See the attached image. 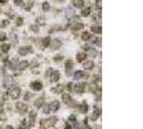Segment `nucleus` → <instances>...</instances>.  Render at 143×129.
I'll use <instances>...</instances> for the list:
<instances>
[{"label": "nucleus", "mask_w": 143, "mask_h": 129, "mask_svg": "<svg viewBox=\"0 0 143 129\" xmlns=\"http://www.w3.org/2000/svg\"><path fill=\"white\" fill-rule=\"evenodd\" d=\"M87 86H88V84L86 83V82H83V83L75 84V85H73V89H72V92L76 93V94H79V95H81V94L85 93V90H86V88H87Z\"/></svg>", "instance_id": "nucleus-1"}, {"label": "nucleus", "mask_w": 143, "mask_h": 129, "mask_svg": "<svg viewBox=\"0 0 143 129\" xmlns=\"http://www.w3.org/2000/svg\"><path fill=\"white\" fill-rule=\"evenodd\" d=\"M20 93H22V90H20L19 87H12V88L9 90V96H10V98L11 99H13V100H16V99H18L19 98V96H20Z\"/></svg>", "instance_id": "nucleus-2"}, {"label": "nucleus", "mask_w": 143, "mask_h": 129, "mask_svg": "<svg viewBox=\"0 0 143 129\" xmlns=\"http://www.w3.org/2000/svg\"><path fill=\"white\" fill-rule=\"evenodd\" d=\"M61 99H62V102H64L65 104L69 105V107H74V105H76L75 101H73V99L71 98V96L69 95V94H62L61 96Z\"/></svg>", "instance_id": "nucleus-3"}, {"label": "nucleus", "mask_w": 143, "mask_h": 129, "mask_svg": "<svg viewBox=\"0 0 143 129\" xmlns=\"http://www.w3.org/2000/svg\"><path fill=\"white\" fill-rule=\"evenodd\" d=\"M15 109L20 115H24L25 113L28 112V105L26 103H24V102H17L15 105Z\"/></svg>", "instance_id": "nucleus-4"}, {"label": "nucleus", "mask_w": 143, "mask_h": 129, "mask_svg": "<svg viewBox=\"0 0 143 129\" xmlns=\"http://www.w3.org/2000/svg\"><path fill=\"white\" fill-rule=\"evenodd\" d=\"M36 121H37V113H36L35 111H30L29 114H28V124H27V126L29 128L35 127Z\"/></svg>", "instance_id": "nucleus-5"}, {"label": "nucleus", "mask_w": 143, "mask_h": 129, "mask_svg": "<svg viewBox=\"0 0 143 129\" xmlns=\"http://www.w3.org/2000/svg\"><path fill=\"white\" fill-rule=\"evenodd\" d=\"M19 56H26V55L30 54L32 53V48L30 45H25V46H22V48H18V51H17Z\"/></svg>", "instance_id": "nucleus-6"}, {"label": "nucleus", "mask_w": 143, "mask_h": 129, "mask_svg": "<svg viewBox=\"0 0 143 129\" xmlns=\"http://www.w3.org/2000/svg\"><path fill=\"white\" fill-rule=\"evenodd\" d=\"M52 73H50V80L52 83H57V82L60 80V72L58 70H53L51 71Z\"/></svg>", "instance_id": "nucleus-7"}, {"label": "nucleus", "mask_w": 143, "mask_h": 129, "mask_svg": "<svg viewBox=\"0 0 143 129\" xmlns=\"http://www.w3.org/2000/svg\"><path fill=\"white\" fill-rule=\"evenodd\" d=\"M30 88L32 90H35V92H40V90H42L43 88V84H42V82L41 81H34V82H31L30 83Z\"/></svg>", "instance_id": "nucleus-8"}, {"label": "nucleus", "mask_w": 143, "mask_h": 129, "mask_svg": "<svg viewBox=\"0 0 143 129\" xmlns=\"http://www.w3.org/2000/svg\"><path fill=\"white\" fill-rule=\"evenodd\" d=\"M73 67H74V63H73V60H71V59L66 60V63H65V70H66V72H67V75H68V77H70L71 73H72V69H73Z\"/></svg>", "instance_id": "nucleus-9"}, {"label": "nucleus", "mask_w": 143, "mask_h": 129, "mask_svg": "<svg viewBox=\"0 0 143 129\" xmlns=\"http://www.w3.org/2000/svg\"><path fill=\"white\" fill-rule=\"evenodd\" d=\"M44 104H45V97H44V96L38 97V98L34 101V105H35L36 108H37V109H40V108H42Z\"/></svg>", "instance_id": "nucleus-10"}, {"label": "nucleus", "mask_w": 143, "mask_h": 129, "mask_svg": "<svg viewBox=\"0 0 143 129\" xmlns=\"http://www.w3.org/2000/svg\"><path fill=\"white\" fill-rule=\"evenodd\" d=\"M83 28H84V24L81 22H74L73 24L70 25V29L72 31H80V30H82Z\"/></svg>", "instance_id": "nucleus-11"}, {"label": "nucleus", "mask_w": 143, "mask_h": 129, "mask_svg": "<svg viewBox=\"0 0 143 129\" xmlns=\"http://www.w3.org/2000/svg\"><path fill=\"white\" fill-rule=\"evenodd\" d=\"M49 107H50L51 112H56V111H58L59 109H60V102H59L58 100H53L49 104Z\"/></svg>", "instance_id": "nucleus-12"}, {"label": "nucleus", "mask_w": 143, "mask_h": 129, "mask_svg": "<svg viewBox=\"0 0 143 129\" xmlns=\"http://www.w3.org/2000/svg\"><path fill=\"white\" fill-rule=\"evenodd\" d=\"M45 121H46V127L50 128V127H54L58 121V118L56 116H50L47 119H45Z\"/></svg>", "instance_id": "nucleus-13"}, {"label": "nucleus", "mask_w": 143, "mask_h": 129, "mask_svg": "<svg viewBox=\"0 0 143 129\" xmlns=\"http://www.w3.org/2000/svg\"><path fill=\"white\" fill-rule=\"evenodd\" d=\"M88 77H89V74H87V73H86V72H83V71H76V72L73 74L74 80H81V79H87Z\"/></svg>", "instance_id": "nucleus-14"}, {"label": "nucleus", "mask_w": 143, "mask_h": 129, "mask_svg": "<svg viewBox=\"0 0 143 129\" xmlns=\"http://www.w3.org/2000/svg\"><path fill=\"white\" fill-rule=\"evenodd\" d=\"M29 67V63L27 60H23V61H18L16 64V68L19 70V71H23V70L27 69Z\"/></svg>", "instance_id": "nucleus-15"}, {"label": "nucleus", "mask_w": 143, "mask_h": 129, "mask_svg": "<svg viewBox=\"0 0 143 129\" xmlns=\"http://www.w3.org/2000/svg\"><path fill=\"white\" fill-rule=\"evenodd\" d=\"M83 68L85 70H91L95 68V61L94 60H85L83 63Z\"/></svg>", "instance_id": "nucleus-16"}, {"label": "nucleus", "mask_w": 143, "mask_h": 129, "mask_svg": "<svg viewBox=\"0 0 143 129\" xmlns=\"http://www.w3.org/2000/svg\"><path fill=\"white\" fill-rule=\"evenodd\" d=\"M100 114H101V110H99L98 108H96V109L94 110V112L91 113V115H90V121L91 122H96L97 119L99 118Z\"/></svg>", "instance_id": "nucleus-17"}, {"label": "nucleus", "mask_w": 143, "mask_h": 129, "mask_svg": "<svg viewBox=\"0 0 143 129\" xmlns=\"http://www.w3.org/2000/svg\"><path fill=\"white\" fill-rule=\"evenodd\" d=\"M88 55L86 54V53L84 52H79L76 54V60L79 61V63H84V61L86 60V58H87Z\"/></svg>", "instance_id": "nucleus-18"}, {"label": "nucleus", "mask_w": 143, "mask_h": 129, "mask_svg": "<svg viewBox=\"0 0 143 129\" xmlns=\"http://www.w3.org/2000/svg\"><path fill=\"white\" fill-rule=\"evenodd\" d=\"M51 48H52V49H57L61 46V41L59 39H54L53 41H51Z\"/></svg>", "instance_id": "nucleus-19"}, {"label": "nucleus", "mask_w": 143, "mask_h": 129, "mask_svg": "<svg viewBox=\"0 0 143 129\" xmlns=\"http://www.w3.org/2000/svg\"><path fill=\"white\" fill-rule=\"evenodd\" d=\"M53 93L54 94H64V90H65V85L62 84H57V86L53 87Z\"/></svg>", "instance_id": "nucleus-20"}, {"label": "nucleus", "mask_w": 143, "mask_h": 129, "mask_svg": "<svg viewBox=\"0 0 143 129\" xmlns=\"http://www.w3.org/2000/svg\"><path fill=\"white\" fill-rule=\"evenodd\" d=\"M84 3H85L84 0H72L73 7L76 9H83L84 8Z\"/></svg>", "instance_id": "nucleus-21"}, {"label": "nucleus", "mask_w": 143, "mask_h": 129, "mask_svg": "<svg viewBox=\"0 0 143 129\" xmlns=\"http://www.w3.org/2000/svg\"><path fill=\"white\" fill-rule=\"evenodd\" d=\"M68 28V26L66 25H55L51 28V31L50 32H53V31H62V30H66Z\"/></svg>", "instance_id": "nucleus-22"}, {"label": "nucleus", "mask_w": 143, "mask_h": 129, "mask_svg": "<svg viewBox=\"0 0 143 129\" xmlns=\"http://www.w3.org/2000/svg\"><path fill=\"white\" fill-rule=\"evenodd\" d=\"M81 39L83 41H86V42H87V41L93 39V36H91V33L89 31H83L82 34H81Z\"/></svg>", "instance_id": "nucleus-23"}, {"label": "nucleus", "mask_w": 143, "mask_h": 129, "mask_svg": "<svg viewBox=\"0 0 143 129\" xmlns=\"http://www.w3.org/2000/svg\"><path fill=\"white\" fill-rule=\"evenodd\" d=\"M51 38L50 37H44L42 40H41V44H42L43 46V48H49L50 44H51Z\"/></svg>", "instance_id": "nucleus-24"}, {"label": "nucleus", "mask_w": 143, "mask_h": 129, "mask_svg": "<svg viewBox=\"0 0 143 129\" xmlns=\"http://www.w3.org/2000/svg\"><path fill=\"white\" fill-rule=\"evenodd\" d=\"M77 107H79L80 112H81V113H83V114L87 113V111H88V105H87V103H86L85 101H84V102H82L81 104H79Z\"/></svg>", "instance_id": "nucleus-25"}, {"label": "nucleus", "mask_w": 143, "mask_h": 129, "mask_svg": "<svg viewBox=\"0 0 143 129\" xmlns=\"http://www.w3.org/2000/svg\"><path fill=\"white\" fill-rule=\"evenodd\" d=\"M5 119H7V117H5L4 114V107L2 102H0V122H4Z\"/></svg>", "instance_id": "nucleus-26"}, {"label": "nucleus", "mask_w": 143, "mask_h": 129, "mask_svg": "<svg viewBox=\"0 0 143 129\" xmlns=\"http://www.w3.org/2000/svg\"><path fill=\"white\" fill-rule=\"evenodd\" d=\"M91 13V8L90 7H87V8H83L82 9V12H81V15L83 17H87L90 15Z\"/></svg>", "instance_id": "nucleus-27"}, {"label": "nucleus", "mask_w": 143, "mask_h": 129, "mask_svg": "<svg viewBox=\"0 0 143 129\" xmlns=\"http://www.w3.org/2000/svg\"><path fill=\"white\" fill-rule=\"evenodd\" d=\"M10 48H11V45L9 43H3V44H1V46H0V49H1V52L3 54H7L10 51Z\"/></svg>", "instance_id": "nucleus-28"}, {"label": "nucleus", "mask_w": 143, "mask_h": 129, "mask_svg": "<svg viewBox=\"0 0 143 129\" xmlns=\"http://www.w3.org/2000/svg\"><path fill=\"white\" fill-rule=\"evenodd\" d=\"M101 26L100 25H94L90 27V30L91 32H94V33H97V34H100L101 33Z\"/></svg>", "instance_id": "nucleus-29"}, {"label": "nucleus", "mask_w": 143, "mask_h": 129, "mask_svg": "<svg viewBox=\"0 0 143 129\" xmlns=\"http://www.w3.org/2000/svg\"><path fill=\"white\" fill-rule=\"evenodd\" d=\"M32 97H34V94H32L31 92H25L24 95H23V99L25 101H29V100H31Z\"/></svg>", "instance_id": "nucleus-30"}, {"label": "nucleus", "mask_w": 143, "mask_h": 129, "mask_svg": "<svg viewBox=\"0 0 143 129\" xmlns=\"http://www.w3.org/2000/svg\"><path fill=\"white\" fill-rule=\"evenodd\" d=\"M14 24H15L16 27H20V26H23L24 24V18L22 16H18L15 18V22H14Z\"/></svg>", "instance_id": "nucleus-31"}, {"label": "nucleus", "mask_w": 143, "mask_h": 129, "mask_svg": "<svg viewBox=\"0 0 143 129\" xmlns=\"http://www.w3.org/2000/svg\"><path fill=\"white\" fill-rule=\"evenodd\" d=\"M29 29H30V31L34 32V33H38L39 30H40V28H39V26H38L37 24L30 25V26H29Z\"/></svg>", "instance_id": "nucleus-32"}, {"label": "nucleus", "mask_w": 143, "mask_h": 129, "mask_svg": "<svg viewBox=\"0 0 143 129\" xmlns=\"http://www.w3.org/2000/svg\"><path fill=\"white\" fill-rule=\"evenodd\" d=\"M32 7H34V1H31V0H28L27 1V4L26 5H24V9H25L26 11H30L31 9H32Z\"/></svg>", "instance_id": "nucleus-33"}, {"label": "nucleus", "mask_w": 143, "mask_h": 129, "mask_svg": "<svg viewBox=\"0 0 143 129\" xmlns=\"http://www.w3.org/2000/svg\"><path fill=\"white\" fill-rule=\"evenodd\" d=\"M9 24H10L9 19H1V20H0V28H5V27H8Z\"/></svg>", "instance_id": "nucleus-34"}, {"label": "nucleus", "mask_w": 143, "mask_h": 129, "mask_svg": "<svg viewBox=\"0 0 143 129\" xmlns=\"http://www.w3.org/2000/svg\"><path fill=\"white\" fill-rule=\"evenodd\" d=\"M41 8H42V10L44 11V12H47V11H50V9H51L49 2H46V1L43 2V3L41 4Z\"/></svg>", "instance_id": "nucleus-35"}, {"label": "nucleus", "mask_w": 143, "mask_h": 129, "mask_svg": "<svg viewBox=\"0 0 143 129\" xmlns=\"http://www.w3.org/2000/svg\"><path fill=\"white\" fill-rule=\"evenodd\" d=\"M36 22H37L38 26H39V24H40V25H45V18H44V17H37Z\"/></svg>", "instance_id": "nucleus-36"}, {"label": "nucleus", "mask_w": 143, "mask_h": 129, "mask_svg": "<svg viewBox=\"0 0 143 129\" xmlns=\"http://www.w3.org/2000/svg\"><path fill=\"white\" fill-rule=\"evenodd\" d=\"M93 43L94 44H96L97 46H101V38L99 37H96L93 39Z\"/></svg>", "instance_id": "nucleus-37"}, {"label": "nucleus", "mask_w": 143, "mask_h": 129, "mask_svg": "<svg viewBox=\"0 0 143 129\" xmlns=\"http://www.w3.org/2000/svg\"><path fill=\"white\" fill-rule=\"evenodd\" d=\"M87 52H88V54H89V55H91V56H93V57H97V54H98V53H97V51H96V49H95V48H89Z\"/></svg>", "instance_id": "nucleus-38"}, {"label": "nucleus", "mask_w": 143, "mask_h": 129, "mask_svg": "<svg viewBox=\"0 0 143 129\" xmlns=\"http://www.w3.org/2000/svg\"><path fill=\"white\" fill-rule=\"evenodd\" d=\"M29 67H31V69H34V68H38L39 67V63L36 59H32L31 60V63L30 64H29Z\"/></svg>", "instance_id": "nucleus-39"}, {"label": "nucleus", "mask_w": 143, "mask_h": 129, "mask_svg": "<svg viewBox=\"0 0 143 129\" xmlns=\"http://www.w3.org/2000/svg\"><path fill=\"white\" fill-rule=\"evenodd\" d=\"M62 59H64V56H62V55H56V56H54V58H53V60H54L55 63H59V61H61Z\"/></svg>", "instance_id": "nucleus-40"}, {"label": "nucleus", "mask_w": 143, "mask_h": 129, "mask_svg": "<svg viewBox=\"0 0 143 129\" xmlns=\"http://www.w3.org/2000/svg\"><path fill=\"white\" fill-rule=\"evenodd\" d=\"M29 127L27 126V124H26V121L25 119H23L22 121V123H20V127H19V129H28Z\"/></svg>", "instance_id": "nucleus-41"}, {"label": "nucleus", "mask_w": 143, "mask_h": 129, "mask_svg": "<svg viewBox=\"0 0 143 129\" xmlns=\"http://www.w3.org/2000/svg\"><path fill=\"white\" fill-rule=\"evenodd\" d=\"M43 113L44 114H49L51 112V110H50V107H49V104H44L43 105Z\"/></svg>", "instance_id": "nucleus-42"}, {"label": "nucleus", "mask_w": 143, "mask_h": 129, "mask_svg": "<svg viewBox=\"0 0 143 129\" xmlns=\"http://www.w3.org/2000/svg\"><path fill=\"white\" fill-rule=\"evenodd\" d=\"M73 85H74V84L72 83V82H70V83L68 84L67 86L65 87V88H66V89L68 90V92H72V89H73Z\"/></svg>", "instance_id": "nucleus-43"}, {"label": "nucleus", "mask_w": 143, "mask_h": 129, "mask_svg": "<svg viewBox=\"0 0 143 129\" xmlns=\"http://www.w3.org/2000/svg\"><path fill=\"white\" fill-rule=\"evenodd\" d=\"M13 1H14V4H16L17 7H22V5L24 7V1H23V0H13Z\"/></svg>", "instance_id": "nucleus-44"}, {"label": "nucleus", "mask_w": 143, "mask_h": 129, "mask_svg": "<svg viewBox=\"0 0 143 129\" xmlns=\"http://www.w3.org/2000/svg\"><path fill=\"white\" fill-rule=\"evenodd\" d=\"M7 40V34H5V32H0V41H5Z\"/></svg>", "instance_id": "nucleus-45"}, {"label": "nucleus", "mask_w": 143, "mask_h": 129, "mask_svg": "<svg viewBox=\"0 0 143 129\" xmlns=\"http://www.w3.org/2000/svg\"><path fill=\"white\" fill-rule=\"evenodd\" d=\"M96 8L98 11L101 10V0H97L96 1Z\"/></svg>", "instance_id": "nucleus-46"}, {"label": "nucleus", "mask_w": 143, "mask_h": 129, "mask_svg": "<svg viewBox=\"0 0 143 129\" xmlns=\"http://www.w3.org/2000/svg\"><path fill=\"white\" fill-rule=\"evenodd\" d=\"M12 12H11V11H8V12H5V14H7V15L9 16V18H14V15H13V14H11Z\"/></svg>", "instance_id": "nucleus-47"}, {"label": "nucleus", "mask_w": 143, "mask_h": 129, "mask_svg": "<svg viewBox=\"0 0 143 129\" xmlns=\"http://www.w3.org/2000/svg\"><path fill=\"white\" fill-rule=\"evenodd\" d=\"M90 48H91V46L89 45V44H85L84 46H83V48H84V51H88V49Z\"/></svg>", "instance_id": "nucleus-48"}, {"label": "nucleus", "mask_w": 143, "mask_h": 129, "mask_svg": "<svg viewBox=\"0 0 143 129\" xmlns=\"http://www.w3.org/2000/svg\"><path fill=\"white\" fill-rule=\"evenodd\" d=\"M65 129H72V127H71V125L69 124V123H66V126H65Z\"/></svg>", "instance_id": "nucleus-49"}, {"label": "nucleus", "mask_w": 143, "mask_h": 129, "mask_svg": "<svg viewBox=\"0 0 143 129\" xmlns=\"http://www.w3.org/2000/svg\"><path fill=\"white\" fill-rule=\"evenodd\" d=\"M8 2V0H0V4H5Z\"/></svg>", "instance_id": "nucleus-50"}, {"label": "nucleus", "mask_w": 143, "mask_h": 129, "mask_svg": "<svg viewBox=\"0 0 143 129\" xmlns=\"http://www.w3.org/2000/svg\"><path fill=\"white\" fill-rule=\"evenodd\" d=\"M4 129H14V128L12 127L11 125H7V126H5V127H4Z\"/></svg>", "instance_id": "nucleus-51"}, {"label": "nucleus", "mask_w": 143, "mask_h": 129, "mask_svg": "<svg viewBox=\"0 0 143 129\" xmlns=\"http://www.w3.org/2000/svg\"><path fill=\"white\" fill-rule=\"evenodd\" d=\"M84 129H91V128L89 127V126H88L87 124H85V128H84Z\"/></svg>", "instance_id": "nucleus-52"}, {"label": "nucleus", "mask_w": 143, "mask_h": 129, "mask_svg": "<svg viewBox=\"0 0 143 129\" xmlns=\"http://www.w3.org/2000/svg\"><path fill=\"white\" fill-rule=\"evenodd\" d=\"M1 72H2V67L0 66V74H1Z\"/></svg>", "instance_id": "nucleus-53"}, {"label": "nucleus", "mask_w": 143, "mask_h": 129, "mask_svg": "<svg viewBox=\"0 0 143 129\" xmlns=\"http://www.w3.org/2000/svg\"><path fill=\"white\" fill-rule=\"evenodd\" d=\"M57 1H60V2H62V1H65V0H57Z\"/></svg>", "instance_id": "nucleus-54"}, {"label": "nucleus", "mask_w": 143, "mask_h": 129, "mask_svg": "<svg viewBox=\"0 0 143 129\" xmlns=\"http://www.w3.org/2000/svg\"><path fill=\"white\" fill-rule=\"evenodd\" d=\"M0 13H2V10H1V9H0Z\"/></svg>", "instance_id": "nucleus-55"}]
</instances>
